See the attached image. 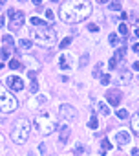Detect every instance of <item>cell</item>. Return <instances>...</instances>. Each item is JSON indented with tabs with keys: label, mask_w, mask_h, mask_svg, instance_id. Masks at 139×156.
Returning a JSON list of instances; mask_svg holds the SVG:
<instances>
[{
	"label": "cell",
	"mask_w": 139,
	"mask_h": 156,
	"mask_svg": "<svg viewBox=\"0 0 139 156\" xmlns=\"http://www.w3.org/2000/svg\"><path fill=\"white\" fill-rule=\"evenodd\" d=\"M92 13L90 0H66L61 6V18L68 24H77Z\"/></svg>",
	"instance_id": "obj_1"
},
{
	"label": "cell",
	"mask_w": 139,
	"mask_h": 156,
	"mask_svg": "<svg viewBox=\"0 0 139 156\" xmlns=\"http://www.w3.org/2000/svg\"><path fill=\"white\" fill-rule=\"evenodd\" d=\"M31 42L38 44L42 48H51L57 44V33L48 24L46 26H35L31 29Z\"/></svg>",
	"instance_id": "obj_2"
},
{
	"label": "cell",
	"mask_w": 139,
	"mask_h": 156,
	"mask_svg": "<svg viewBox=\"0 0 139 156\" xmlns=\"http://www.w3.org/2000/svg\"><path fill=\"white\" fill-rule=\"evenodd\" d=\"M29 132H31V123L28 121V119H18L17 123H15V127L11 130V140L15 143H18V145H22V143H26L28 142V138H29Z\"/></svg>",
	"instance_id": "obj_3"
},
{
	"label": "cell",
	"mask_w": 139,
	"mask_h": 156,
	"mask_svg": "<svg viewBox=\"0 0 139 156\" xmlns=\"http://www.w3.org/2000/svg\"><path fill=\"white\" fill-rule=\"evenodd\" d=\"M35 125L40 134H51L57 129V118L51 112H42L35 118Z\"/></svg>",
	"instance_id": "obj_4"
},
{
	"label": "cell",
	"mask_w": 139,
	"mask_h": 156,
	"mask_svg": "<svg viewBox=\"0 0 139 156\" xmlns=\"http://www.w3.org/2000/svg\"><path fill=\"white\" fill-rule=\"evenodd\" d=\"M17 107H18V101L15 99V95L7 92L6 87L0 84V110L2 112H13Z\"/></svg>",
	"instance_id": "obj_5"
},
{
	"label": "cell",
	"mask_w": 139,
	"mask_h": 156,
	"mask_svg": "<svg viewBox=\"0 0 139 156\" xmlns=\"http://www.w3.org/2000/svg\"><path fill=\"white\" fill-rule=\"evenodd\" d=\"M9 29L11 31H17L18 28L24 24V20H26V15H24V11H17V9H9Z\"/></svg>",
	"instance_id": "obj_6"
},
{
	"label": "cell",
	"mask_w": 139,
	"mask_h": 156,
	"mask_svg": "<svg viewBox=\"0 0 139 156\" xmlns=\"http://www.w3.org/2000/svg\"><path fill=\"white\" fill-rule=\"evenodd\" d=\"M6 87L11 88L13 92H20V90H24V81L20 75H7L6 77Z\"/></svg>",
	"instance_id": "obj_7"
},
{
	"label": "cell",
	"mask_w": 139,
	"mask_h": 156,
	"mask_svg": "<svg viewBox=\"0 0 139 156\" xmlns=\"http://www.w3.org/2000/svg\"><path fill=\"white\" fill-rule=\"evenodd\" d=\"M106 99H108V105H112V107H119V103H121L123 99V94L119 88H110L106 92Z\"/></svg>",
	"instance_id": "obj_8"
},
{
	"label": "cell",
	"mask_w": 139,
	"mask_h": 156,
	"mask_svg": "<svg viewBox=\"0 0 139 156\" xmlns=\"http://www.w3.org/2000/svg\"><path fill=\"white\" fill-rule=\"evenodd\" d=\"M61 114L68 119V121H75V119H77V110L73 108L72 105H62V107H61Z\"/></svg>",
	"instance_id": "obj_9"
},
{
	"label": "cell",
	"mask_w": 139,
	"mask_h": 156,
	"mask_svg": "<svg viewBox=\"0 0 139 156\" xmlns=\"http://www.w3.org/2000/svg\"><path fill=\"white\" fill-rule=\"evenodd\" d=\"M115 138H117V143L121 145V147H125L126 143H130V134H128L126 130H119L115 134Z\"/></svg>",
	"instance_id": "obj_10"
},
{
	"label": "cell",
	"mask_w": 139,
	"mask_h": 156,
	"mask_svg": "<svg viewBox=\"0 0 139 156\" xmlns=\"http://www.w3.org/2000/svg\"><path fill=\"white\" fill-rule=\"evenodd\" d=\"M59 63H61L62 70H70V68H72V55H70V53H62Z\"/></svg>",
	"instance_id": "obj_11"
},
{
	"label": "cell",
	"mask_w": 139,
	"mask_h": 156,
	"mask_svg": "<svg viewBox=\"0 0 139 156\" xmlns=\"http://www.w3.org/2000/svg\"><path fill=\"white\" fill-rule=\"evenodd\" d=\"M68 138H70V127H68V125H62L61 132H59V140H61V143H66Z\"/></svg>",
	"instance_id": "obj_12"
},
{
	"label": "cell",
	"mask_w": 139,
	"mask_h": 156,
	"mask_svg": "<svg viewBox=\"0 0 139 156\" xmlns=\"http://www.w3.org/2000/svg\"><path fill=\"white\" fill-rule=\"evenodd\" d=\"M97 110L101 112L103 116H110V107H108V103H104V101H97Z\"/></svg>",
	"instance_id": "obj_13"
},
{
	"label": "cell",
	"mask_w": 139,
	"mask_h": 156,
	"mask_svg": "<svg viewBox=\"0 0 139 156\" xmlns=\"http://www.w3.org/2000/svg\"><path fill=\"white\" fill-rule=\"evenodd\" d=\"M121 83H123V84H130V83H132V74H130V70H125V68H123V72H121Z\"/></svg>",
	"instance_id": "obj_14"
},
{
	"label": "cell",
	"mask_w": 139,
	"mask_h": 156,
	"mask_svg": "<svg viewBox=\"0 0 139 156\" xmlns=\"http://www.w3.org/2000/svg\"><path fill=\"white\" fill-rule=\"evenodd\" d=\"M33 46V42L29 41V39H20V41H18V48H22V50H29Z\"/></svg>",
	"instance_id": "obj_15"
},
{
	"label": "cell",
	"mask_w": 139,
	"mask_h": 156,
	"mask_svg": "<svg viewBox=\"0 0 139 156\" xmlns=\"http://www.w3.org/2000/svg\"><path fill=\"white\" fill-rule=\"evenodd\" d=\"M132 129H134V132L139 136V112L132 118Z\"/></svg>",
	"instance_id": "obj_16"
},
{
	"label": "cell",
	"mask_w": 139,
	"mask_h": 156,
	"mask_svg": "<svg viewBox=\"0 0 139 156\" xmlns=\"http://www.w3.org/2000/svg\"><path fill=\"white\" fill-rule=\"evenodd\" d=\"M121 7H123V4L119 2V0H113V2L108 4V9H110V11H119Z\"/></svg>",
	"instance_id": "obj_17"
},
{
	"label": "cell",
	"mask_w": 139,
	"mask_h": 156,
	"mask_svg": "<svg viewBox=\"0 0 139 156\" xmlns=\"http://www.w3.org/2000/svg\"><path fill=\"white\" fill-rule=\"evenodd\" d=\"M88 63H90V55H88V53L81 55V61H79V68H84Z\"/></svg>",
	"instance_id": "obj_18"
},
{
	"label": "cell",
	"mask_w": 139,
	"mask_h": 156,
	"mask_svg": "<svg viewBox=\"0 0 139 156\" xmlns=\"http://www.w3.org/2000/svg\"><path fill=\"white\" fill-rule=\"evenodd\" d=\"M11 57V48L7 46V44H4V48H2V59L6 61V59Z\"/></svg>",
	"instance_id": "obj_19"
},
{
	"label": "cell",
	"mask_w": 139,
	"mask_h": 156,
	"mask_svg": "<svg viewBox=\"0 0 139 156\" xmlns=\"http://www.w3.org/2000/svg\"><path fill=\"white\" fill-rule=\"evenodd\" d=\"M125 53H126V48L123 46V48H119L117 52H115V55H113V57H115L117 61H123V57H125Z\"/></svg>",
	"instance_id": "obj_20"
},
{
	"label": "cell",
	"mask_w": 139,
	"mask_h": 156,
	"mask_svg": "<svg viewBox=\"0 0 139 156\" xmlns=\"http://www.w3.org/2000/svg\"><path fill=\"white\" fill-rule=\"evenodd\" d=\"M29 22H31L33 26H46V22H44L42 18H38V17H31V18H29Z\"/></svg>",
	"instance_id": "obj_21"
},
{
	"label": "cell",
	"mask_w": 139,
	"mask_h": 156,
	"mask_svg": "<svg viewBox=\"0 0 139 156\" xmlns=\"http://www.w3.org/2000/svg\"><path fill=\"white\" fill-rule=\"evenodd\" d=\"M108 42H110L112 46H117V44H119V37L115 33H110V35H108Z\"/></svg>",
	"instance_id": "obj_22"
},
{
	"label": "cell",
	"mask_w": 139,
	"mask_h": 156,
	"mask_svg": "<svg viewBox=\"0 0 139 156\" xmlns=\"http://www.w3.org/2000/svg\"><path fill=\"white\" fill-rule=\"evenodd\" d=\"M9 68H11V70H18V68H22V63L17 61V59H11V61H9Z\"/></svg>",
	"instance_id": "obj_23"
},
{
	"label": "cell",
	"mask_w": 139,
	"mask_h": 156,
	"mask_svg": "<svg viewBox=\"0 0 139 156\" xmlns=\"http://www.w3.org/2000/svg\"><path fill=\"white\" fill-rule=\"evenodd\" d=\"M101 145H103V149H101V151H104V153H106V151H110V149L113 147V145L110 143V140H108V138H104V140H103V143H101Z\"/></svg>",
	"instance_id": "obj_24"
},
{
	"label": "cell",
	"mask_w": 139,
	"mask_h": 156,
	"mask_svg": "<svg viewBox=\"0 0 139 156\" xmlns=\"http://www.w3.org/2000/svg\"><path fill=\"white\" fill-rule=\"evenodd\" d=\"M44 101H46V97H44V95H38V97H37V101H29V107L35 108L38 103H44Z\"/></svg>",
	"instance_id": "obj_25"
},
{
	"label": "cell",
	"mask_w": 139,
	"mask_h": 156,
	"mask_svg": "<svg viewBox=\"0 0 139 156\" xmlns=\"http://www.w3.org/2000/svg\"><path fill=\"white\" fill-rule=\"evenodd\" d=\"M88 127H90V129H97V127H99V121H97L95 116H92V118H90V121H88Z\"/></svg>",
	"instance_id": "obj_26"
},
{
	"label": "cell",
	"mask_w": 139,
	"mask_h": 156,
	"mask_svg": "<svg viewBox=\"0 0 139 156\" xmlns=\"http://www.w3.org/2000/svg\"><path fill=\"white\" fill-rule=\"evenodd\" d=\"M115 114H117V118H119V119H126V118H128V112H126L125 108H119Z\"/></svg>",
	"instance_id": "obj_27"
},
{
	"label": "cell",
	"mask_w": 139,
	"mask_h": 156,
	"mask_svg": "<svg viewBox=\"0 0 139 156\" xmlns=\"http://www.w3.org/2000/svg\"><path fill=\"white\" fill-rule=\"evenodd\" d=\"M119 33H121V35H128V26H126L125 22L119 24Z\"/></svg>",
	"instance_id": "obj_28"
},
{
	"label": "cell",
	"mask_w": 139,
	"mask_h": 156,
	"mask_svg": "<svg viewBox=\"0 0 139 156\" xmlns=\"http://www.w3.org/2000/svg\"><path fill=\"white\" fill-rule=\"evenodd\" d=\"M70 44H72V39H70V37H66V39H64V41H61V44H59V46H61V48L64 50V48H68Z\"/></svg>",
	"instance_id": "obj_29"
},
{
	"label": "cell",
	"mask_w": 139,
	"mask_h": 156,
	"mask_svg": "<svg viewBox=\"0 0 139 156\" xmlns=\"http://www.w3.org/2000/svg\"><path fill=\"white\" fill-rule=\"evenodd\" d=\"M29 90H31V94L38 92V83H37V79H33V81H31V87H29Z\"/></svg>",
	"instance_id": "obj_30"
},
{
	"label": "cell",
	"mask_w": 139,
	"mask_h": 156,
	"mask_svg": "<svg viewBox=\"0 0 139 156\" xmlns=\"http://www.w3.org/2000/svg\"><path fill=\"white\" fill-rule=\"evenodd\" d=\"M110 81H112V77H110V74H104L103 77H101V83L103 84H110Z\"/></svg>",
	"instance_id": "obj_31"
},
{
	"label": "cell",
	"mask_w": 139,
	"mask_h": 156,
	"mask_svg": "<svg viewBox=\"0 0 139 156\" xmlns=\"http://www.w3.org/2000/svg\"><path fill=\"white\" fill-rule=\"evenodd\" d=\"M117 63H119V61H117V59H115V57H112V59H110V63H108V66H110V68L113 70V68H115V66H117Z\"/></svg>",
	"instance_id": "obj_32"
},
{
	"label": "cell",
	"mask_w": 139,
	"mask_h": 156,
	"mask_svg": "<svg viewBox=\"0 0 139 156\" xmlns=\"http://www.w3.org/2000/svg\"><path fill=\"white\" fill-rule=\"evenodd\" d=\"M4 42H6L7 46H11V44H13V39H11V35H6V37H4Z\"/></svg>",
	"instance_id": "obj_33"
},
{
	"label": "cell",
	"mask_w": 139,
	"mask_h": 156,
	"mask_svg": "<svg viewBox=\"0 0 139 156\" xmlns=\"http://www.w3.org/2000/svg\"><path fill=\"white\" fill-rule=\"evenodd\" d=\"M46 18L48 20H53V11L51 9H46Z\"/></svg>",
	"instance_id": "obj_34"
},
{
	"label": "cell",
	"mask_w": 139,
	"mask_h": 156,
	"mask_svg": "<svg viewBox=\"0 0 139 156\" xmlns=\"http://www.w3.org/2000/svg\"><path fill=\"white\" fill-rule=\"evenodd\" d=\"M88 29H90V31H99V26H97V24H90Z\"/></svg>",
	"instance_id": "obj_35"
},
{
	"label": "cell",
	"mask_w": 139,
	"mask_h": 156,
	"mask_svg": "<svg viewBox=\"0 0 139 156\" xmlns=\"http://www.w3.org/2000/svg\"><path fill=\"white\" fill-rule=\"evenodd\" d=\"M101 64H97V70H93V77H99V75H101Z\"/></svg>",
	"instance_id": "obj_36"
},
{
	"label": "cell",
	"mask_w": 139,
	"mask_h": 156,
	"mask_svg": "<svg viewBox=\"0 0 139 156\" xmlns=\"http://www.w3.org/2000/svg\"><path fill=\"white\" fill-rule=\"evenodd\" d=\"M4 26H6V17L0 15V28H4Z\"/></svg>",
	"instance_id": "obj_37"
},
{
	"label": "cell",
	"mask_w": 139,
	"mask_h": 156,
	"mask_svg": "<svg viewBox=\"0 0 139 156\" xmlns=\"http://www.w3.org/2000/svg\"><path fill=\"white\" fill-rule=\"evenodd\" d=\"M82 151H84L82 145H75V153H82Z\"/></svg>",
	"instance_id": "obj_38"
},
{
	"label": "cell",
	"mask_w": 139,
	"mask_h": 156,
	"mask_svg": "<svg viewBox=\"0 0 139 156\" xmlns=\"http://www.w3.org/2000/svg\"><path fill=\"white\" fill-rule=\"evenodd\" d=\"M132 50L137 53V52H139V42H136V44H134V46H132Z\"/></svg>",
	"instance_id": "obj_39"
},
{
	"label": "cell",
	"mask_w": 139,
	"mask_h": 156,
	"mask_svg": "<svg viewBox=\"0 0 139 156\" xmlns=\"http://www.w3.org/2000/svg\"><path fill=\"white\" fill-rule=\"evenodd\" d=\"M132 156H139V149H132Z\"/></svg>",
	"instance_id": "obj_40"
},
{
	"label": "cell",
	"mask_w": 139,
	"mask_h": 156,
	"mask_svg": "<svg viewBox=\"0 0 139 156\" xmlns=\"http://www.w3.org/2000/svg\"><path fill=\"white\" fill-rule=\"evenodd\" d=\"M31 2L35 4V6H40V2H42V0H31Z\"/></svg>",
	"instance_id": "obj_41"
},
{
	"label": "cell",
	"mask_w": 139,
	"mask_h": 156,
	"mask_svg": "<svg viewBox=\"0 0 139 156\" xmlns=\"http://www.w3.org/2000/svg\"><path fill=\"white\" fill-rule=\"evenodd\" d=\"M134 70H139V61H136V63H134Z\"/></svg>",
	"instance_id": "obj_42"
},
{
	"label": "cell",
	"mask_w": 139,
	"mask_h": 156,
	"mask_svg": "<svg viewBox=\"0 0 139 156\" xmlns=\"http://www.w3.org/2000/svg\"><path fill=\"white\" fill-rule=\"evenodd\" d=\"M97 2H101V4H106V2H110V0H97Z\"/></svg>",
	"instance_id": "obj_43"
},
{
	"label": "cell",
	"mask_w": 139,
	"mask_h": 156,
	"mask_svg": "<svg viewBox=\"0 0 139 156\" xmlns=\"http://www.w3.org/2000/svg\"><path fill=\"white\" fill-rule=\"evenodd\" d=\"M136 37H139V28H136Z\"/></svg>",
	"instance_id": "obj_44"
},
{
	"label": "cell",
	"mask_w": 139,
	"mask_h": 156,
	"mask_svg": "<svg viewBox=\"0 0 139 156\" xmlns=\"http://www.w3.org/2000/svg\"><path fill=\"white\" fill-rule=\"evenodd\" d=\"M29 156H37V154H35V153H29Z\"/></svg>",
	"instance_id": "obj_45"
},
{
	"label": "cell",
	"mask_w": 139,
	"mask_h": 156,
	"mask_svg": "<svg viewBox=\"0 0 139 156\" xmlns=\"http://www.w3.org/2000/svg\"><path fill=\"white\" fill-rule=\"evenodd\" d=\"M4 2H6V0H0V4H4Z\"/></svg>",
	"instance_id": "obj_46"
},
{
	"label": "cell",
	"mask_w": 139,
	"mask_h": 156,
	"mask_svg": "<svg viewBox=\"0 0 139 156\" xmlns=\"http://www.w3.org/2000/svg\"><path fill=\"white\" fill-rule=\"evenodd\" d=\"M18 2H26V0H18Z\"/></svg>",
	"instance_id": "obj_47"
},
{
	"label": "cell",
	"mask_w": 139,
	"mask_h": 156,
	"mask_svg": "<svg viewBox=\"0 0 139 156\" xmlns=\"http://www.w3.org/2000/svg\"><path fill=\"white\" fill-rule=\"evenodd\" d=\"M53 2H59V0H53Z\"/></svg>",
	"instance_id": "obj_48"
},
{
	"label": "cell",
	"mask_w": 139,
	"mask_h": 156,
	"mask_svg": "<svg viewBox=\"0 0 139 156\" xmlns=\"http://www.w3.org/2000/svg\"><path fill=\"white\" fill-rule=\"evenodd\" d=\"M137 79H139V77H137Z\"/></svg>",
	"instance_id": "obj_49"
}]
</instances>
